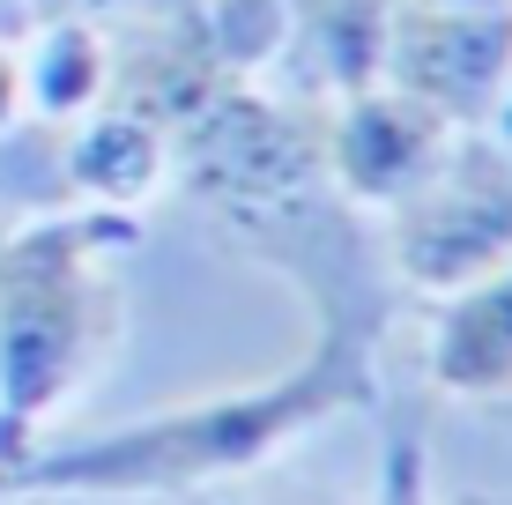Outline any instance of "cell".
<instances>
[{
	"label": "cell",
	"mask_w": 512,
	"mask_h": 505,
	"mask_svg": "<svg viewBox=\"0 0 512 505\" xmlns=\"http://www.w3.org/2000/svg\"><path fill=\"white\" fill-rule=\"evenodd\" d=\"M461 127L431 112L423 97L394 90V82H364V90L320 104V156H327V179L342 186L364 216H386L423 171L446 156V142Z\"/></svg>",
	"instance_id": "cell-5"
},
{
	"label": "cell",
	"mask_w": 512,
	"mask_h": 505,
	"mask_svg": "<svg viewBox=\"0 0 512 505\" xmlns=\"http://www.w3.org/2000/svg\"><path fill=\"white\" fill-rule=\"evenodd\" d=\"M423 372L453 402H512V260L461 283L453 298H431V335H423Z\"/></svg>",
	"instance_id": "cell-6"
},
{
	"label": "cell",
	"mask_w": 512,
	"mask_h": 505,
	"mask_svg": "<svg viewBox=\"0 0 512 505\" xmlns=\"http://www.w3.org/2000/svg\"><path fill=\"white\" fill-rule=\"evenodd\" d=\"M290 8V52L275 75H290L297 104H334L364 82H379L394 0H282Z\"/></svg>",
	"instance_id": "cell-7"
},
{
	"label": "cell",
	"mask_w": 512,
	"mask_h": 505,
	"mask_svg": "<svg viewBox=\"0 0 512 505\" xmlns=\"http://www.w3.org/2000/svg\"><path fill=\"white\" fill-rule=\"evenodd\" d=\"M171 186V134L127 104H97L67 127V208H112L141 216Z\"/></svg>",
	"instance_id": "cell-8"
},
{
	"label": "cell",
	"mask_w": 512,
	"mask_h": 505,
	"mask_svg": "<svg viewBox=\"0 0 512 505\" xmlns=\"http://www.w3.org/2000/svg\"><path fill=\"white\" fill-rule=\"evenodd\" d=\"M379 402V342L320 327L312 350L282 364L275 379L201 402L149 409L97 439L38 446L23 468V498H208L223 483L268 468L282 446Z\"/></svg>",
	"instance_id": "cell-1"
},
{
	"label": "cell",
	"mask_w": 512,
	"mask_h": 505,
	"mask_svg": "<svg viewBox=\"0 0 512 505\" xmlns=\"http://www.w3.org/2000/svg\"><path fill=\"white\" fill-rule=\"evenodd\" d=\"M505 112H512V104H505Z\"/></svg>",
	"instance_id": "cell-16"
},
{
	"label": "cell",
	"mask_w": 512,
	"mask_h": 505,
	"mask_svg": "<svg viewBox=\"0 0 512 505\" xmlns=\"http://www.w3.org/2000/svg\"><path fill=\"white\" fill-rule=\"evenodd\" d=\"M23 119V45L0 38V127Z\"/></svg>",
	"instance_id": "cell-12"
},
{
	"label": "cell",
	"mask_w": 512,
	"mask_h": 505,
	"mask_svg": "<svg viewBox=\"0 0 512 505\" xmlns=\"http://www.w3.org/2000/svg\"><path fill=\"white\" fill-rule=\"evenodd\" d=\"M30 8V23H52V15H119V8H134V0H23Z\"/></svg>",
	"instance_id": "cell-13"
},
{
	"label": "cell",
	"mask_w": 512,
	"mask_h": 505,
	"mask_svg": "<svg viewBox=\"0 0 512 505\" xmlns=\"http://www.w3.org/2000/svg\"><path fill=\"white\" fill-rule=\"evenodd\" d=\"M141 216L52 208L0 238V431L45 439V424L119 357L127 275Z\"/></svg>",
	"instance_id": "cell-2"
},
{
	"label": "cell",
	"mask_w": 512,
	"mask_h": 505,
	"mask_svg": "<svg viewBox=\"0 0 512 505\" xmlns=\"http://www.w3.org/2000/svg\"><path fill=\"white\" fill-rule=\"evenodd\" d=\"M379 82L423 97L446 127H498L512 104V8H490V15L394 8Z\"/></svg>",
	"instance_id": "cell-4"
},
{
	"label": "cell",
	"mask_w": 512,
	"mask_h": 505,
	"mask_svg": "<svg viewBox=\"0 0 512 505\" xmlns=\"http://www.w3.org/2000/svg\"><path fill=\"white\" fill-rule=\"evenodd\" d=\"M379 505H431V454L394 431L386 439V461H379Z\"/></svg>",
	"instance_id": "cell-10"
},
{
	"label": "cell",
	"mask_w": 512,
	"mask_h": 505,
	"mask_svg": "<svg viewBox=\"0 0 512 505\" xmlns=\"http://www.w3.org/2000/svg\"><path fill=\"white\" fill-rule=\"evenodd\" d=\"M45 439H15V431H0V505H23V468L38 454Z\"/></svg>",
	"instance_id": "cell-11"
},
{
	"label": "cell",
	"mask_w": 512,
	"mask_h": 505,
	"mask_svg": "<svg viewBox=\"0 0 512 505\" xmlns=\"http://www.w3.org/2000/svg\"><path fill=\"white\" fill-rule=\"evenodd\" d=\"M386 268L409 298H453L512 260V134L461 127L431 171L379 216Z\"/></svg>",
	"instance_id": "cell-3"
},
{
	"label": "cell",
	"mask_w": 512,
	"mask_h": 505,
	"mask_svg": "<svg viewBox=\"0 0 512 505\" xmlns=\"http://www.w3.org/2000/svg\"><path fill=\"white\" fill-rule=\"evenodd\" d=\"M498 409H505V416H512V402H498Z\"/></svg>",
	"instance_id": "cell-15"
},
{
	"label": "cell",
	"mask_w": 512,
	"mask_h": 505,
	"mask_svg": "<svg viewBox=\"0 0 512 505\" xmlns=\"http://www.w3.org/2000/svg\"><path fill=\"white\" fill-rule=\"evenodd\" d=\"M394 8H416V15H490V8H512V0H394Z\"/></svg>",
	"instance_id": "cell-14"
},
{
	"label": "cell",
	"mask_w": 512,
	"mask_h": 505,
	"mask_svg": "<svg viewBox=\"0 0 512 505\" xmlns=\"http://www.w3.org/2000/svg\"><path fill=\"white\" fill-rule=\"evenodd\" d=\"M97 104H112V23L97 15H52L30 23L23 45V112L75 127Z\"/></svg>",
	"instance_id": "cell-9"
}]
</instances>
